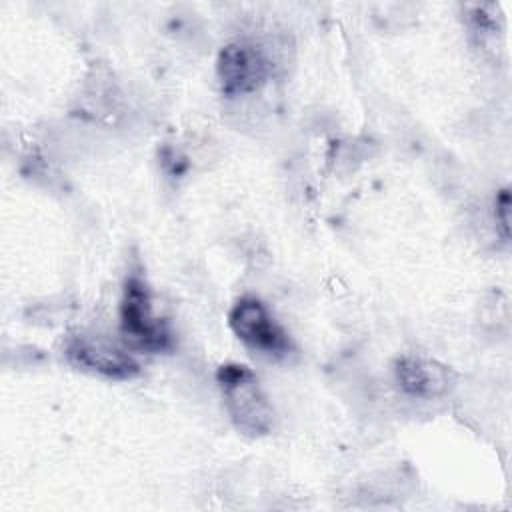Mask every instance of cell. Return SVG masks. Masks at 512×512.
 Segmentation results:
<instances>
[{"mask_svg":"<svg viewBox=\"0 0 512 512\" xmlns=\"http://www.w3.org/2000/svg\"><path fill=\"white\" fill-rule=\"evenodd\" d=\"M226 410L236 428L250 436H262L272 430L274 410L260 388L256 374L238 362H226L216 372Z\"/></svg>","mask_w":512,"mask_h":512,"instance_id":"6da1fadb","label":"cell"},{"mask_svg":"<svg viewBox=\"0 0 512 512\" xmlns=\"http://www.w3.org/2000/svg\"><path fill=\"white\" fill-rule=\"evenodd\" d=\"M120 334L128 348L140 352H162L170 346V332L166 324L154 316L148 284L138 274H132L124 282Z\"/></svg>","mask_w":512,"mask_h":512,"instance_id":"7a4b0ae2","label":"cell"},{"mask_svg":"<svg viewBox=\"0 0 512 512\" xmlns=\"http://www.w3.org/2000/svg\"><path fill=\"white\" fill-rule=\"evenodd\" d=\"M496 222L500 226V232L504 238L510 236V192L508 188H502L496 196Z\"/></svg>","mask_w":512,"mask_h":512,"instance_id":"52a82bcc","label":"cell"},{"mask_svg":"<svg viewBox=\"0 0 512 512\" xmlns=\"http://www.w3.org/2000/svg\"><path fill=\"white\" fill-rule=\"evenodd\" d=\"M216 72L224 94H248L266 82L270 74V62L258 46L238 40L226 44L220 50Z\"/></svg>","mask_w":512,"mask_h":512,"instance_id":"277c9868","label":"cell"},{"mask_svg":"<svg viewBox=\"0 0 512 512\" xmlns=\"http://www.w3.org/2000/svg\"><path fill=\"white\" fill-rule=\"evenodd\" d=\"M64 354L74 366L114 380H128L140 372L138 362L128 350L102 338L72 336L66 342Z\"/></svg>","mask_w":512,"mask_h":512,"instance_id":"5b68a950","label":"cell"},{"mask_svg":"<svg viewBox=\"0 0 512 512\" xmlns=\"http://www.w3.org/2000/svg\"><path fill=\"white\" fill-rule=\"evenodd\" d=\"M228 324L246 346L258 352L280 358L292 350L290 336L258 298H240L228 314Z\"/></svg>","mask_w":512,"mask_h":512,"instance_id":"3957f363","label":"cell"},{"mask_svg":"<svg viewBox=\"0 0 512 512\" xmlns=\"http://www.w3.org/2000/svg\"><path fill=\"white\" fill-rule=\"evenodd\" d=\"M398 386L414 398L432 400L446 396L456 384V372L446 364L426 356H402L394 362Z\"/></svg>","mask_w":512,"mask_h":512,"instance_id":"8992f818","label":"cell"}]
</instances>
